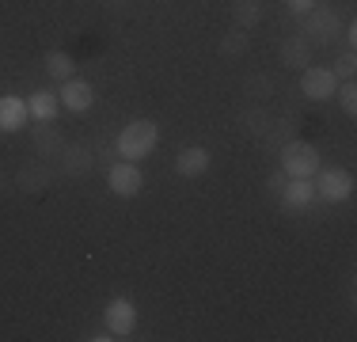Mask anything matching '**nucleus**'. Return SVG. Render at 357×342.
<instances>
[{"label":"nucleus","instance_id":"obj_18","mask_svg":"<svg viewBox=\"0 0 357 342\" xmlns=\"http://www.w3.org/2000/svg\"><path fill=\"white\" fill-rule=\"evenodd\" d=\"M259 141L266 144V149H285L289 141H296V122H293V118H274L270 130L262 133Z\"/></svg>","mask_w":357,"mask_h":342},{"label":"nucleus","instance_id":"obj_30","mask_svg":"<svg viewBox=\"0 0 357 342\" xmlns=\"http://www.w3.org/2000/svg\"><path fill=\"white\" fill-rule=\"evenodd\" d=\"M126 4H130V0H107V8H110V12H122Z\"/></svg>","mask_w":357,"mask_h":342},{"label":"nucleus","instance_id":"obj_1","mask_svg":"<svg viewBox=\"0 0 357 342\" xmlns=\"http://www.w3.org/2000/svg\"><path fill=\"white\" fill-rule=\"evenodd\" d=\"M160 144V130H156V122H149V118H137V122H130L122 133H118V141H114V152H118V160H144V156H152V149Z\"/></svg>","mask_w":357,"mask_h":342},{"label":"nucleus","instance_id":"obj_10","mask_svg":"<svg viewBox=\"0 0 357 342\" xmlns=\"http://www.w3.org/2000/svg\"><path fill=\"white\" fill-rule=\"evenodd\" d=\"M57 99H61L65 110L84 114V110H91V103H96V91H91L88 80H76V76H69V80L61 84V91H57Z\"/></svg>","mask_w":357,"mask_h":342},{"label":"nucleus","instance_id":"obj_25","mask_svg":"<svg viewBox=\"0 0 357 342\" xmlns=\"http://www.w3.org/2000/svg\"><path fill=\"white\" fill-rule=\"evenodd\" d=\"M285 8H289L293 15H301V20H304V15H308L312 8H316V0H285Z\"/></svg>","mask_w":357,"mask_h":342},{"label":"nucleus","instance_id":"obj_8","mask_svg":"<svg viewBox=\"0 0 357 342\" xmlns=\"http://www.w3.org/2000/svg\"><path fill=\"white\" fill-rule=\"evenodd\" d=\"M335 88H338V76L331 73V68H323V65L301 68V91H304V99L323 103V99L335 96Z\"/></svg>","mask_w":357,"mask_h":342},{"label":"nucleus","instance_id":"obj_12","mask_svg":"<svg viewBox=\"0 0 357 342\" xmlns=\"http://www.w3.org/2000/svg\"><path fill=\"white\" fill-rule=\"evenodd\" d=\"M31 144H35V152L42 160H50V156L61 152L65 137H61V130H57V122H35L31 126Z\"/></svg>","mask_w":357,"mask_h":342},{"label":"nucleus","instance_id":"obj_19","mask_svg":"<svg viewBox=\"0 0 357 342\" xmlns=\"http://www.w3.org/2000/svg\"><path fill=\"white\" fill-rule=\"evenodd\" d=\"M232 20L236 27L255 31L262 23V0H232Z\"/></svg>","mask_w":357,"mask_h":342},{"label":"nucleus","instance_id":"obj_22","mask_svg":"<svg viewBox=\"0 0 357 342\" xmlns=\"http://www.w3.org/2000/svg\"><path fill=\"white\" fill-rule=\"evenodd\" d=\"M270 91H274V80H270L266 73H251V76H243V96H248L251 103L270 99Z\"/></svg>","mask_w":357,"mask_h":342},{"label":"nucleus","instance_id":"obj_17","mask_svg":"<svg viewBox=\"0 0 357 342\" xmlns=\"http://www.w3.org/2000/svg\"><path fill=\"white\" fill-rule=\"evenodd\" d=\"M27 107H31V118H35V122H54V118L61 114V99H57L54 91H35V96L27 99Z\"/></svg>","mask_w":357,"mask_h":342},{"label":"nucleus","instance_id":"obj_20","mask_svg":"<svg viewBox=\"0 0 357 342\" xmlns=\"http://www.w3.org/2000/svg\"><path fill=\"white\" fill-rule=\"evenodd\" d=\"M248 46H251V31H243V27H236V31H228L225 38H220V57L225 61H236V57H243L248 54Z\"/></svg>","mask_w":357,"mask_h":342},{"label":"nucleus","instance_id":"obj_14","mask_svg":"<svg viewBox=\"0 0 357 342\" xmlns=\"http://www.w3.org/2000/svg\"><path fill=\"white\" fill-rule=\"evenodd\" d=\"M278 202H282L285 209H308V205L316 202V186H312V179H285Z\"/></svg>","mask_w":357,"mask_h":342},{"label":"nucleus","instance_id":"obj_24","mask_svg":"<svg viewBox=\"0 0 357 342\" xmlns=\"http://www.w3.org/2000/svg\"><path fill=\"white\" fill-rule=\"evenodd\" d=\"M331 73H335L338 80H354V73H357V54H354V50H342Z\"/></svg>","mask_w":357,"mask_h":342},{"label":"nucleus","instance_id":"obj_7","mask_svg":"<svg viewBox=\"0 0 357 342\" xmlns=\"http://www.w3.org/2000/svg\"><path fill=\"white\" fill-rule=\"evenodd\" d=\"M91 168H96V152L88 149V144H61V152H57V171H61L65 179H84L91 175Z\"/></svg>","mask_w":357,"mask_h":342},{"label":"nucleus","instance_id":"obj_13","mask_svg":"<svg viewBox=\"0 0 357 342\" xmlns=\"http://www.w3.org/2000/svg\"><path fill=\"white\" fill-rule=\"evenodd\" d=\"M209 164H213V160H209V149H202V144H190V149H183L175 156V171L183 179H202L209 171Z\"/></svg>","mask_w":357,"mask_h":342},{"label":"nucleus","instance_id":"obj_26","mask_svg":"<svg viewBox=\"0 0 357 342\" xmlns=\"http://www.w3.org/2000/svg\"><path fill=\"white\" fill-rule=\"evenodd\" d=\"M285 179H289V175H285V171H274V175H270V179H266V191H270V194H274V198H278V194H282V186H285Z\"/></svg>","mask_w":357,"mask_h":342},{"label":"nucleus","instance_id":"obj_5","mask_svg":"<svg viewBox=\"0 0 357 342\" xmlns=\"http://www.w3.org/2000/svg\"><path fill=\"white\" fill-rule=\"evenodd\" d=\"M57 179V164H50V160H31V164H23L20 171L12 175V186L23 194H42L50 183Z\"/></svg>","mask_w":357,"mask_h":342},{"label":"nucleus","instance_id":"obj_4","mask_svg":"<svg viewBox=\"0 0 357 342\" xmlns=\"http://www.w3.org/2000/svg\"><path fill=\"white\" fill-rule=\"evenodd\" d=\"M312 186H316V198L319 202H346L354 194V175L346 168H319L312 175Z\"/></svg>","mask_w":357,"mask_h":342},{"label":"nucleus","instance_id":"obj_6","mask_svg":"<svg viewBox=\"0 0 357 342\" xmlns=\"http://www.w3.org/2000/svg\"><path fill=\"white\" fill-rule=\"evenodd\" d=\"M141 183H144V175L133 160H114V164L107 168V191L114 194V198H133V194L141 191Z\"/></svg>","mask_w":357,"mask_h":342},{"label":"nucleus","instance_id":"obj_28","mask_svg":"<svg viewBox=\"0 0 357 342\" xmlns=\"http://www.w3.org/2000/svg\"><path fill=\"white\" fill-rule=\"evenodd\" d=\"M84 339H91V342H110L114 335H110V331H91V335H84Z\"/></svg>","mask_w":357,"mask_h":342},{"label":"nucleus","instance_id":"obj_11","mask_svg":"<svg viewBox=\"0 0 357 342\" xmlns=\"http://www.w3.org/2000/svg\"><path fill=\"white\" fill-rule=\"evenodd\" d=\"M31 122V107L20 96H0V133H20Z\"/></svg>","mask_w":357,"mask_h":342},{"label":"nucleus","instance_id":"obj_9","mask_svg":"<svg viewBox=\"0 0 357 342\" xmlns=\"http://www.w3.org/2000/svg\"><path fill=\"white\" fill-rule=\"evenodd\" d=\"M103 323L114 339H130L133 327H137V308H133V301H126V297H114L103 312Z\"/></svg>","mask_w":357,"mask_h":342},{"label":"nucleus","instance_id":"obj_2","mask_svg":"<svg viewBox=\"0 0 357 342\" xmlns=\"http://www.w3.org/2000/svg\"><path fill=\"white\" fill-rule=\"evenodd\" d=\"M319 168H323V160H319L316 144H308V141L296 137V141H289L282 149V171L289 179H312Z\"/></svg>","mask_w":357,"mask_h":342},{"label":"nucleus","instance_id":"obj_23","mask_svg":"<svg viewBox=\"0 0 357 342\" xmlns=\"http://www.w3.org/2000/svg\"><path fill=\"white\" fill-rule=\"evenodd\" d=\"M335 96H338V107L346 110V114H357V84L354 80H338V88H335Z\"/></svg>","mask_w":357,"mask_h":342},{"label":"nucleus","instance_id":"obj_3","mask_svg":"<svg viewBox=\"0 0 357 342\" xmlns=\"http://www.w3.org/2000/svg\"><path fill=\"white\" fill-rule=\"evenodd\" d=\"M342 34V20L331 4H316L308 15H304V38L312 46H335V38Z\"/></svg>","mask_w":357,"mask_h":342},{"label":"nucleus","instance_id":"obj_27","mask_svg":"<svg viewBox=\"0 0 357 342\" xmlns=\"http://www.w3.org/2000/svg\"><path fill=\"white\" fill-rule=\"evenodd\" d=\"M342 34H346V50H354V42H357V27H354V23H346Z\"/></svg>","mask_w":357,"mask_h":342},{"label":"nucleus","instance_id":"obj_21","mask_svg":"<svg viewBox=\"0 0 357 342\" xmlns=\"http://www.w3.org/2000/svg\"><path fill=\"white\" fill-rule=\"evenodd\" d=\"M46 73L50 76H54V80H69V76L76 73V61H73V57L69 54H65V50H50V54H46Z\"/></svg>","mask_w":357,"mask_h":342},{"label":"nucleus","instance_id":"obj_16","mask_svg":"<svg viewBox=\"0 0 357 342\" xmlns=\"http://www.w3.org/2000/svg\"><path fill=\"white\" fill-rule=\"evenodd\" d=\"M270 122H274V114H270L262 103H251V107L240 110V133L243 137H255V141H259V137L270 130Z\"/></svg>","mask_w":357,"mask_h":342},{"label":"nucleus","instance_id":"obj_15","mask_svg":"<svg viewBox=\"0 0 357 342\" xmlns=\"http://www.w3.org/2000/svg\"><path fill=\"white\" fill-rule=\"evenodd\" d=\"M312 50L316 46H312L304 34H289V38L282 42V65L301 73V68H308V61H312Z\"/></svg>","mask_w":357,"mask_h":342},{"label":"nucleus","instance_id":"obj_29","mask_svg":"<svg viewBox=\"0 0 357 342\" xmlns=\"http://www.w3.org/2000/svg\"><path fill=\"white\" fill-rule=\"evenodd\" d=\"M12 191V175H4V171H0V194H8Z\"/></svg>","mask_w":357,"mask_h":342}]
</instances>
